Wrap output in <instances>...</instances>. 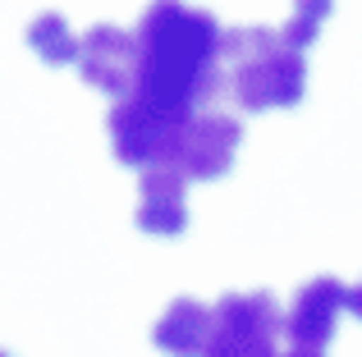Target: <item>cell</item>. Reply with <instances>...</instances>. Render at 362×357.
<instances>
[{"label": "cell", "instance_id": "10", "mask_svg": "<svg viewBox=\"0 0 362 357\" xmlns=\"http://www.w3.org/2000/svg\"><path fill=\"white\" fill-rule=\"evenodd\" d=\"M28 46H33L46 64H69V60H78L83 37H74L60 14H37L33 23H28Z\"/></svg>", "mask_w": 362, "mask_h": 357}, {"label": "cell", "instance_id": "12", "mask_svg": "<svg viewBox=\"0 0 362 357\" xmlns=\"http://www.w3.org/2000/svg\"><path fill=\"white\" fill-rule=\"evenodd\" d=\"M349 312H354L358 321H362V284H354V289H349Z\"/></svg>", "mask_w": 362, "mask_h": 357}, {"label": "cell", "instance_id": "9", "mask_svg": "<svg viewBox=\"0 0 362 357\" xmlns=\"http://www.w3.org/2000/svg\"><path fill=\"white\" fill-rule=\"evenodd\" d=\"M151 344L170 357H206L211 349V307L197 298H175L156 325H151Z\"/></svg>", "mask_w": 362, "mask_h": 357}, {"label": "cell", "instance_id": "13", "mask_svg": "<svg viewBox=\"0 0 362 357\" xmlns=\"http://www.w3.org/2000/svg\"><path fill=\"white\" fill-rule=\"evenodd\" d=\"M284 357H321V353H308V349H289Z\"/></svg>", "mask_w": 362, "mask_h": 357}, {"label": "cell", "instance_id": "4", "mask_svg": "<svg viewBox=\"0 0 362 357\" xmlns=\"http://www.w3.org/2000/svg\"><path fill=\"white\" fill-rule=\"evenodd\" d=\"M284 316L271 294H225L211 307V349L206 357H280L275 339Z\"/></svg>", "mask_w": 362, "mask_h": 357}, {"label": "cell", "instance_id": "7", "mask_svg": "<svg viewBox=\"0 0 362 357\" xmlns=\"http://www.w3.org/2000/svg\"><path fill=\"white\" fill-rule=\"evenodd\" d=\"M344 307H349V289L335 275H317L293 294V307L284 316V334L293 339V349L321 353L335 339V321Z\"/></svg>", "mask_w": 362, "mask_h": 357}, {"label": "cell", "instance_id": "1", "mask_svg": "<svg viewBox=\"0 0 362 357\" xmlns=\"http://www.w3.org/2000/svg\"><path fill=\"white\" fill-rule=\"evenodd\" d=\"M138 83L133 97L151 110L193 119L230 92V73L221 69V37L225 28L206 9L188 5H151L138 18Z\"/></svg>", "mask_w": 362, "mask_h": 357}, {"label": "cell", "instance_id": "11", "mask_svg": "<svg viewBox=\"0 0 362 357\" xmlns=\"http://www.w3.org/2000/svg\"><path fill=\"white\" fill-rule=\"evenodd\" d=\"M326 14H330V5H298L293 18L280 28V42L303 55V46H312V37H317V28L326 23Z\"/></svg>", "mask_w": 362, "mask_h": 357}, {"label": "cell", "instance_id": "6", "mask_svg": "<svg viewBox=\"0 0 362 357\" xmlns=\"http://www.w3.org/2000/svg\"><path fill=\"white\" fill-rule=\"evenodd\" d=\"M78 69H83L88 87L110 92L115 101L133 97V83H138V37L115 23L88 28L83 51H78Z\"/></svg>", "mask_w": 362, "mask_h": 357}, {"label": "cell", "instance_id": "14", "mask_svg": "<svg viewBox=\"0 0 362 357\" xmlns=\"http://www.w3.org/2000/svg\"><path fill=\"white\" fill-rule=\"evenodd\" d=\"M0 357H9V353H0Z\"/></svg>", "mask_w": 362, "mask_h": 357}, {"label": "cell", "instance_id": "8", "mask_svg": "<svg viewBox=\"0 0 362 357\" xmlns=\"http://www.w3.org/2000/svg\"><path fill=\"white\" fill-rule=\"evenodd\" d=\"M184 183L179 170H142L138 183V229L175 238L188 229V206H184Z\"/></svg>", "mask_w": 362, "mask_h": 357}, {"label": "cell", "instance_id": "3", "mask_svg": "<svg viewBox=\"0 0 362 357\" xmlns=\"http://www.w3.org/2000/svg\"><path fill=\"white\" fill-rule=\"evenodd\" d=\"M184 124L188 119L165 115V110H151L147 101H138V97L115 101L110 115H106L115 161L129 165V170H175Z\"/></svg>", "mask_w": 362, "mask_h": 357}, {"label": "cell", "instance_id": "2", "mask_svg": "<svg viewBox=\"0 0 362 357\" xmlns=\"http://www.w3.org/2000/svg\"><path fill=\"white\" fill-rule=\"evenodd\" d=\"M230 64V97L243 110H284L308 92V60L280 42V28H230L221 37Z\"/></svg>", "mask_w": 362, "mask_h": 357}, {"label": "cell", "instance_id": "5", "mask_svg": "<svg viewBox=\"0 0 362 357\" xmlns=\"http://www.w3.org/2000/svg\"><path fill=\"white\" fill-rule=\"evenodd\" d=\"M239 143H243V124L239 119L221 115V110H202V115H193L184 124L175 170L184 178H221V174H230Z\"/></svg>", "mask_w": 362, "mask_h": 357}]
</instances>
